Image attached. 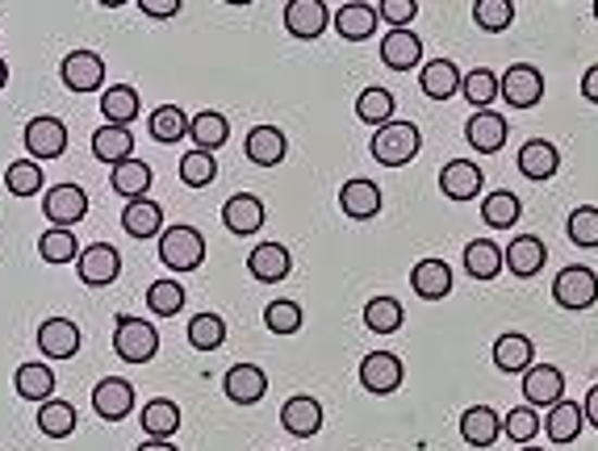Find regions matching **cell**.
<instances>
[{
  "label": "cell",
  "instance_id": "obj_6",
  "mask_svg": "<svg viewBox=\"0 0 598 451\" xmlns=\"http://www.w3.org/2000/svg\"><path fill=\"white\" fill-rule=\"evenodd\" d=\"M92 410L105 418V423H122L130 410H135V385L126 376H105L97 380L92 389Z\"/></svg>",
  "mask_w": 598,
  "mask_h": 451
},
{
  "label": "cell",
  "instance_id": "obj_53",
  "mask_svg": "<svg viewBox=\"0 0 598 451\" xmlns=\"http://www.w3.org/2000/svg\"><path fill=\"white\" fill-rule=\"evenodd\" d=\"M214 176H217V163L210 151H197V147H192L189 155L180 160V180H185L189 188H205Z\"/></svg>",
  "mask_w": 598,
  "mask_h": 451
},
{
  "label": "cell",
  "instance_id": "obj_23",
  "mask_svg": "<svg viewBox=\"0 0 598 451\" xmlns=\"http://www.w3.org/2000/svg\"><path fill=\"white\" fill-rule=\"evenodd\" d=\"M38 347L51 360H72L80 351V326L72 318H47L38 326Z\"/></svg>",
  "mask_w": 598,
  "mask_h": 451
},
{
  "label": "cell",
  "instance_id": "obj_14",
  "mask_svg": "<svg viewBox=\"0 0 598 451\" xmlns=\"http://www.w3.org/2000/svg\"><path fill=\"white\" fill-rule=\"evenodd\" d=\"M264 201L260 197H251V192H235L226 205H222V226L231 230V235H256L260 226H264Z\"/></svg>",
  "mask_w": 598,
  "mask_h": 451
},
{
  "label": "cell",
  "instance_id": "obj_54",
  "mask_svg": "<svg viewBox=\"0 0 598 451\" xmlns=\"http://www.w3.org/2000/svg\"><path fill=\"white\" fill-rule=\"evenodd\" d=\"M570 239L577 242V247H598V210L595 205H577V210L570 213Z\"/></svg>",
  "mask_w": 598,
  "mask_h": 451
},
{
  "label": "cell",
  "instance_id": "obj_27",
  "mask_svg": "<svg viewBox=\"0 0 598 451\" xmlns=\"http://www.w3.org/2000/svg\"><path fill=\"white\" fill-rule=\"evenodd\" d=\"M92 155L101 163H109V167L135 160V134H130V126H101V130L92 134Z\"/></svg>",
  "mask_w": 598,
  "mask_h": 451
},
{
  "label": "cell",
  "instance_id": "obj_48",
  "mask_svg": "<svg viewBox=\"0 0 598 451\" xmlns=\"http://www.w3.org/2000/svg\"><path fill=\"white\" fill-rule=\"evenodd\" d=\"M180 305H185V285H180V280H155V285L147 289V310L160 314V318L180 314Z\"/></svg>",
  "mask_w": 598,
  "mask_h": 451
},
{
  "label": "cell",
  "instance_id": "obj_10",
  "mask_svg": "<svg viewBox=\"0 0 598 451\" xmlns=\"http://www.w3.org/2000/svg\"><path fill=\"white\" fill-rule=\"evenodd\" d=\"M26 147L34 160H59L67 151V126L59 117H29L26 122Z\"/></svg>",
  "mask_w": 598,
  "mask_h": 451
},
{
  "label": "cell",
  "instance_id": "obj_51",
  "mask_svg": "<svg viewBox=\"0 0 598 451\" xmlns=\"http://www.w3.org/2000/svg\"><path fill=\"white\" fill-rule=\"evenodd\" d=\"M502 435H507V439H515L519 448H527V439H536V435H540V414H536L532 405H515V410L502 418Z\"/></svg>",
  "mask_w": 598,
  "mask_h": 451
},
{
  "label": "cell",
  "instance_id": "obj_20",
  "mask_svg": "<svg viewBox=\"0 0 598 451\" xmlns=\"http://www.w3.org/2000/svg\"><path fill=\"white\" fill-rule=\"evenodd\" d=\"M331 22V13H326L323 0H294V4H285V29L301 38V42H310V38H319Z\"/></svg>",
  "mask_w": 598,
  "mask_h": 451
},
{
  "label": "cell",
  "instance_id": "obj_36",
  "mask_svg": "<svg viewBox=\"0 0 598 451\" xmlns=\"http://www.w3.org/2000/svg\"><path fill=\"white\" fill-rule=\"evenodd\" d=\"M109 185L117 197H126V201H142L147 197V188H151V167L142 160H126L113 167V176H109Z\"/></svg>",
  "mask_w": 598,
  "mask_h": 451
},
{
  "label": "cell",
  "instance_id": "obj_62",
  "mask_svg": "<svg viewBox=\"0 0 598 451\" xmlns=\"http://www.w3.org/2000/svg\"><path fill=\"white\" fill-rule=\"evenodd\" d=\"M595 22H598V4H595Z\"/></svg>",
  "mask_w": 598,
  "mask_h": 451
},
{
  "label": "cell",
  "instance_id": "obj_43",
  "mask_svg": "<svg viewBox=\"0 0 598 451\" xmlns=\"http://www.w3.org/2000/svg\"><path fill=\"white\" fill-rule=\"evenodd\" d=\"M38 430L47 435V439H67L72 430H76V405H67V401H42L38 405Z\"/></svg>",
  "mask_w": 598,
  "mask_h": 451
},
{
  "label": "cell",
  "instance_id": "obj_29",
  "mask_svg": "<svg viewBox=\"0 0 598 451\" xmlns=\"http://www.w3.org/2000/svg\"><path fill=\"white\" fill-rule=\"evenodd\" d=\"M339 205L356 222H369V217L381 213V188L373 180H364V176H356V180H348V185L339 188Z\"/></svg>",
  "mask_w": 598,
  "mask_h": 451
},
{
  "label": "cell",
  "instance_id": "obj_1",
  "mask_svg": "<svg viewBox=\"0 0 598 451\" xmlns=\"http://www.w3.org/2000/svg\"><path fill=\"white\" fill-rule=\"evenodd\" d=\"M373 160L381 167H407L414 155H419V147H423V138H419V126L414 122H389V126H381L373 134Z\"/></svg>",
  "mask_w": 598,
  "mask_h": 451
},
{
  "label": "cell",
  "instance_id": "obj_30",
  "mask_svg": "<svg viewBox=\"0 0 598 451\" xmlns=\"http://www.w3.org/2000/svg\"><path fill=\"white\" fill-rule=\"evenodd\" d=\"M289 151V138L276 130V126H256L247 134V160L256 167H276Z\"/></svg>",
  "mask_w": 598,
  "mask_h": 451
},
{
  "label": "cell",
  "instance_id": "obj_28",
  "mask_svg": "<svg viewBox=\"0 0 598 451\" xmlns=\"http://www.w3.org/2000/svg\"><path fill=\"white\" fill-rule=\"evenodd\" d=\"M536 360V343L519 330H507L502 339H494V368L498 372H527Z\"/></svg>",
  "mask_w": 598,
  "mask_h": 451
},
{
  "label": "cell",
  "instance_id": "obj_24",
  "mask_svg": "<svg viewBox=\"0 0 598 451\" xmlns=\"http://www.w3.org/2000/svg\"><path fill=\"white\" fill-rule=\"evenodd\" d=\"M502 435V418L494 414V405H469L461 414V439L469 448H494Z\"/></svg>",
  "mask_w": 598,
  "mask_h": 451
},
{
  "label": "cell",
  "instance_id": "obj_52",
  "mask_svg": "<svg viewBox=\"0 0 598 451\" xmlns=\"http://www.w3.org/2000/svg\"><path fill=\"white\" fill-rule=\"evenodd\" d=\"M264 326H269L272 335H294L301 326V305L289 301V297L272 301V305H264Z\"/></svg>",
  "mask_w": 598,
  "mask_h": 451
},
{
  "label": "cell",
  "instance_id": "obj_38",
  "mask_svg": "<svg viewBox=\"0 0 598 451\" xmlns=\"http://www.w3.org/2000/svg\"><path fill=\"white\" fill-rule=\"evenodd\" d=\"M519 213H523V205H519V197L511 188H494L482 201V217H486L489 230H511L519 222Z\"/></svg>",
  "mask_w": 598,
  "mask_h": 451
},
{
  "label": "cell",
  "instance_id": "obj_39",
  "mask_svg": "<svg viewBox=\"0 0 598 451\" xmlns=\"http://www.w3.org/2000/svg\"><path fill=\"white\" fill-rule=\"evenodd\" d=\"M394 105H398V101H394V92L373 84V88H364V92L356 97V117L381 130V126H389V122H394Z\"/></svg>",
  "mask_w": 598,
  "mask_h": 451
},
{
  "label": "cell",
  "instance_id": "obj_15",
  "mask_svg": "<svg viewBox=\"0 0 598 451\" xmlns=\"http://www.w3.org/2000/svg\"><path fill=\"white\" fill-rule=\"evenodd\" d=\"M419 59H423V38L414 29H389L381 38V63L385 67L410 72V67H419Z\"/></svg>",
  "mask_w": 598,
  "mask_h": 451
},
{
  "label": "cell",
  "instance_id": "obj_25",
  "mask_svg": "<svg viewBox=\"0 0 598 451\" xmlns=\"http://www.w3.org/2000/svg\"><path fill=\"white\" fill-rule=\"evenodd\" d=\"M502 255H507V272H515L519 280H532V276L548 264V247H544V239H536V235L511 239V247H507Z\"/></svg>",
  "mask_w": 598,
  "mask_h": 451
},
{
  "label": "cell",
  "instance_id": "obj_44",
  "mask_svg": "<svg viewBox=\"0 0 598 451\" xmlns=\"http://www.w3.org/2000/svg\"><path fill=\"white\" fill-rule=\"evenodd\" d=\"M13 389L26 401H51L54 393V372L47 364H22L13 376Z\"/></svg>",
  "mask_w": 598,
  "mask_h": 451
},
{
  "label": "cell",
  "instance_id": "obj_19",
  "mask_svg": "<svg viewBox=\"0 0 598 451\" xmlns=\"http://www.w3.org/2000/svg\"><path fill=\"white\" fill-rule=\"evenodd\" d=\"M377 9L373 4H339L335 13H331V26L339 38H348V42H364V38H373L377 34Z\"/></svg>",
  "mask_w": 598,
  "mask_h": 451
},
{
  "label": "cell",
  "instance_id": "obj_59",
  "mask_svg": "<svg viewBox=\"0 0 598 451\" xmlns=\"http://www.w3.org/2000/svg\"><path fill=\"white\" fill-rule=\"evenodd\" d=\"M135 451H176V448H172L167 439H147V443H138Z\"/></svg>",
  "mask_w": 598,
  "mask_h": 451
},
{
  "label": "cell",
  "instance_id": "obj_32",
  "mask_svg": "<svg viewBox=\"0 0 598 451\" xmlns=\"http://www.w3.org/2000/svg\"><path fill=\"white\" fill-rule=\"evenodd\" d=\"M557 167H561V151H557L548 138L523 142V151H519V172H523L527 180H548Z\"/></svg>",
  "mask_w": 598,
  "mask_h": 451
},
{
  "label": "cell",
  "instance_id": "obj_22",
  "mask_svg": "<svg viewBox=\"0 0 598 451\" xmlns=\"http://www.w3.org/2000/svg\"><path fill=\"white\" fill-rule=\"evenodd\" d=\"M289 247L285 242H260L251 255H247V272L256 276V280H264V285H276V280H285L289 276Z\"/></svg>",
  "mask_w": 598,
  "mask_h": 451
},
{
  "label": "cell",
  "instance_id": "obj_5",
  "mask_svg": "<svg viewBox=\"0 0 598 451\" xmlns=\"http://www.w3.org/2000/svg\"><path fill=\"white\" fill-rule=\"evenodd\" d=\"M544 97V76L540 67H532V63H511L507 72H502V101L515 109H532L540 105Z\"/></svg>",
  "mask_w": 598,
  "mask_h": 451
},
{
  "label": "cell",
  "instance_id": "obj_46",
  "mask_svg": "<svg viewBox=\"0 0 598 451\" xmlns=\"http://www.w3.org/2000/svg\"><path fill=\"white\" fill-rule=\"evenodd\" d=\"M38 251H42L47 264H72V260H80L76 235H72V230H59V226H51V230L38 239Z\"/></svg>",
  "mask_w": 598,
  "mask_h": 451
},
{
  "label": "cell",
  "instance_id": "obj_49",
  "mask_svg": "<svg viewBox=\"0 0 598 451\" xmlns=\"http://www.w3.org/2000/svg\"><path fill=\"white\" fill-rule=\"evenodd\" d=\"M189 343L197 351H217V347L226 343V322L217 318V314H197L189 322Z\"/></svg>",
  "mask_w": 598,
  "mask_h": 451
},
{
  "label": "cell",
  "instance_id": "obj_2",
  "mask_svg": "<svg viewBox=\"0 0 598 451\" xmlns=\"http://www.w3.org/2000/svg\"><path fill=\"white\" fill-rule=\"evenodd\" d=\"M113 351L126 360V364H151L155 351H160V335L147 318H122L113 322Z\"/></svg>",
  "mask_w": 598,
  "mask_h": 451
},
{
  "label": "cell",
  "instance_id": "obj_9",
  "mask_svg": "<svg viewBox=\"0 0 598 451\" xmlns=\"http://www.w3.org/2000/svg\"><path fill=\"white\" fill-rule=\"evenodd\" d=\"M59 76L72 92H92L105 84V59L97 51H72L59 63Z\"/></svg>",
  "mask_w": 598,
  "mask_h": 451
},
{
  "label": "cell",
  "instance_id": "obj_42",
  "mask_svg": "<svg viewBox=\"0 0 598 451\" xmlns=\"http://www.w3.org/2000/svg\"><path fill=\"white\" fill-rule=\"evenodd\" d=\"M402 322H407V310H402L398 297H373V301L364 305V326H369L373 335H394Z\"/></svg>",
  "mask_w": 598,
  "mask_h": 451
},
{
  "label": "cell",
  "instance_id": "obj_18",
  "mask_svg": "<svg viewBox=\"0 0 598 451\" xmlns=\"http://www.w3.org/2000/svg\"><path fill=\"white\" fill-rule=\"evenodd\" d=\"M482 167L469 160H452L444 163V172H439V188H444V197L448 201H473L477 192H482Z\"/></svg>",
  "mask_w": 598,
  "mask_h": 451
},
{
  "label": "cell",
  "instance_id": "obj_17",
  "mask_svg": "<svg viewBox=\"0 0 598 451\" xmlns=\"http://www.w3.org/2000/svg\"><path fill=\"white\" fill-rule=\"evenodd\" d=\"M281 426H285L294 439H310V435L323 430V405L314 398H306V393H298V398H289L281 405Z\"/></svg>",
  "mask_w": 598,
  "mask_h": 451
},
{
  "label": "cell",
  "instance_id": "obj_57",
  "mask_svg": "<svg viewBox=\"0 0 598 451\" xmlns=\"http://www.w3.org/2000/svg\"><path fill=\"white\" fill-rule=\"evenodd\" d=\"M582 97H586L590 105H598V63L586 67V76H582Z\"/></svg>",
  "mask_w": 598,
  "mask_h": 451
},
{
  "label": "cell",
  "instance_id": "obj_45",
  "mask_svg": "<svg viewBox=\"0 0 598 451\" xmlns=\"http://www.w3.org/2000/svg\"><path fill=\"white\" fill-rule=\"evenodd\" d=\"M189 113L180 105H160L151 113V138L155 142H180V138H189Z\"/></svg>",
  "mask_w": 598,
  "mask_h": 451
},
{
  "label": "cell",
  "instance_id": "obj_41",
  "mask_svg": "<svg viewBox=\"0 0 598 451\" xmlns=\"http://www.w3.org/2000/svg\"><path fill=\"white\" fill-rule=\"evenodd\" d=\"M101 113H105L109 126H130L138 117V92L130 84H113L101 97Z\"/></svg>",
  "mask_w": 598,
  "mask_h": 451
},
{
  "label": "cell",
  "instance_id": "obj_34",
  "mask_svg": "<svg viewBox=\"0 0 598 451\" xmlns=\"http://www.w3.org/2000/svg\"><path fill=\"white\" fill-rule=\"evenodd\" d=\"M582 423H586V410H582V405L557 401V405L548 410V418H544V430H548L552 443H573V439L582 435Z\"/></svg>",
  "mask_w": 598,
  "mask_h": 451
},
{
  "label": "cell",
  "instance_id": "obj_13",
  "mask_svg": "<svg viewBox=\"0 0 598 451\" xmlns=\"http://www.w3.org/2000/svg\"><path fill=\"white\" fill-rule=\"evenodd\" d=\"M507 117L502 113H494V109H482V113H473L469 117V126H464V138H469V147L473 151H482V155H494V151H502L507 147Z\"/></svg>",
  "mask_w": 598,
  "mask_h": 451
},
{
  "label": "cell",
  "instance_id": "obj_60",
  "mask_svg": "<svg viewBox=\"0 0 598 451\" xmlns=\"http://www.w3.org/2000/svg\"><path fill=\"white\" fill-rule=\"evenodd\" d=\"M4 80H9V67H4V59H0V88H4Z\"/></svg>",
  "mask_w": 598,
  "mask_h": 451
},
{
  "label": "cell",
  "instance_id": "obj_37",
  "mask_svg": "<svg viewBox=\"0 0 598 451\" xmlns=\"http://www.w3.org/2000/svg\"><path fill=\"white\" fill-rule=\"evenodd\" d=\"M142 430L151 435V439H172L176 430H180V405L167 398H155L142 405Z\"/></svg>",
  "mask_w": 598,
  "mask_h": 451
},
{
  "label": "cell",
  "instance_id": "obj_47",
  "mask_svg": "<svg viewBox=\"0 0 598 451\" xmlns=\"http://www.w3.org/2000/svg\"><path fill=\"white\" fill-rule=\"evenodd\" d=\"M473 22L486 34H502V29L515 26V4L511 0H477L473 4Z\"/></svg>",
  "mask_w": 598,
  "mask_h": 451
},
{
  "label": "cell",
  "instance_id": "obj_50",
  "mask_svg": "<svg viewBox=\"0 0 598 451\" xmlns=\"http://www.w3.org/2000/svg\"><path fill=\"white\" fill-rule=\"evenodd\" d=\"M4 185H9L13 197H34L42 188V167L34 160H13L9 172H4Z\"/></svg>",
  "mask_w": 598,
  "mask_h": 451
},
{
  "label": "cell",
  "instance_id": "obj_7",
  "mask_svg": "<svg viewBox=\"0 0 598 451\" xmlns=\"http://www.w3.org/2000/svg\"><path fill=\"white\" fill-rule=\"evenodd\" d=\"M523 401L536 410V405H557V401H565V376L561 368H552V364H532V368L523 372Z\"/></svg>",
  "mask_w": 598,
  "mask_h": 451
},
{
  "label": "cell",
  "instance_id": "obj_8",
  "mask_svg": "<svg viewBox=\"0 0 598 451\" xmlns=\"http://www.w3.org/2000/svg\"><path fill=\"white\" fill-rule=\"evenodd\" d=\"M402 360L394 355V351H369L364 360H360V385L369 389V393H394L398 385H402Z\"/></svg>",
  "mask_w": 598,
  "mask_h": 451
},
{
  "label": "cell",
  "instance_id": "obj_58",
  "mask_svg": "<svg viewBox=\"0 0 598 451\" xmlns=\"http://www.w3.org/2000/svg\"><path fill=\"white\" fill-rule=\"evenodd\" d=\"M582 410H586V423H590V426L598 430V385L590 389V393H586V401H582Z\"/></svg>",
  "mask_w": 598,
  "mask_h": 451
},
{
  "label": "cell",
  "instance_id": "obj_31",
  "mask_svg": "<svg viewBox=\"0 0 598 451\" xmlns=\"http://www.w3.org/2000/svg\"><path fill=\"white\" fill-rule=\"evenodd\" d=\"M160 226H163V205L160 201H151V197L130 201V205L122 210V230H126L130 239H155Z\"/></svg>",
  "mask_w": 598,
  "mask_h": 451
},
{
  "label": "cell",
  "instance_id": "obj_61",
  "mask_svg": "<svg viewBox=\"0 0 598 451\" xmlns=\"http://www.w3.org/2000/svg\"><path fill=\"white\" fill-rule=\"evenodd\" d=\"M519 451H544V448H532V443H527V448H519Z\"/></svg>",
  "mask_w": 598,
  "mask_h": 451
},
{
  "label": "cell",
  "instance_id": "obj_56",
  "mask_svg": "<svg viewBox=\"0 0 598 451\" xmlns=\"http://www.w3.org/2000/svg\"><path fill=\"white\" fill-rule=\"evenodd\" d=\"M138 9L147 17H176L180 13V0H138Z\"/></svg>",
  "mask_w": 598,
  "mask_h": 451
},
{
  "label": "cell",
  "instance_id": "obj_16",
  "mask_svg": "<svg viewBox=\"0 0 598 451\" xmlns=\"http://www.w3.org/2000/svg\"><path fill=\"white\" fill-rule=\"evenodd\" d=\"M461 84H464V76L452 59H427V67L419 72V88H423V97H432V101L457 97Z\"/></svg>",
  "mask_w": 598,
  "mask_h": 451
},
{
  "label": "cell",
  "instance_id": "obj_11",
  "mask_svg": "<svg viewBox=\"0 0 598 451\" xmlns=\"http://www.w3.org/2000/svg\"><path fill=\"white\" fill-rule=\"evenodd\" d=\"M42 210L51 217L59 230H67V226H76L84 213H88V192L80 185H54L47 188V197H42Z\"/></svg>",
  "mask_w": 598,
  "mask_h": 451
},
{
  "label": "cell",
  "instance_id": "obj_4",
  "mask_svg": "<svg viewBox=\"0 0 598 451\" xmlns=\"http://www.w3.org/2000/svg\"><path fill=\"white\" fill-rule=\"evenodd\" d=\"M160 260H163V267H172V272H192V267H201V260H205V239H201V230H192V226H167L160 235Z\"/></svg>",
  "mask_w": 598,
  "mask_h": 451
},
{
  "label": "cell",
  "instance_id": "obj_40",
  "mask_svg": "<svg viewBox=\"0 0 598 451\" xmlns=\"http://www.w3.org/2000/svg\"><path fill=\"white\" fill-rule=\"evenodd\" d=\"M461 97L482 113V109L494 105V97H502V76H494L489 67H473V72H464Z\"/></svg>",
  "mask_w": 598,
  "mask_h": 451
},
{
  "label": "cell",
  "instance_id": "obj_33",
  "mask_svg": "<svg viewBox=\"0 0 598 451\" xmlns=\"http://www.w3.org/2000/svg\"><path fill=\"white\" fill-rule=\"evenodd\" d=\"M502 267H507V255L494 239H473L464 247V272L473 280H494Z\"/></svg>",
  "mask_w": 598,
  "mask_h": 451
},
{
  "label": "cell",
  "instance_id": "obj_55",
  "mask_svg": "<svg viewBox=\"0 0 598 451\" xmlns=\"http://www.w3.org/2000/svg\"><path fill=\"white\" fill-rule=\"evenodd\" d=\"M377 17L389 29H410V22L419 17V4H414V0H381Z\"/></svg>",
  "mask_w": 598,
  "mask_h": 451
},
{
  "label": "cell",
  "instance_id": "obj_21",
  "mask_svg": "<svg viewBox=\"0 0 598 451\" xmlns=\"http://www.w3.org/2000/svg\"><path fill=\"white\" fill-rule=\"evenodd\" d=\"M222 389H226V398L235 401V405H251V401H260L269 393V376L256 364H235L222 376Z\"/></svg>",
  "mask_w": 598,
  "mask_h": 451
},
{
  "label": "cell",
  "instance_id": "obj_35",
  "mask_svg": "<svg viewBox=\"0 0 598 451\" xmlns=\"http://www.w3.org/2000/svg\"><path fill=\"white\" fill-rule=\"evenodd\" d=\"M189 134L192 142H197V151H210V155H214L217 147L226 142V134H231V122H226L217 109H201V113H192Z\"/></svg>",
  "mask_w": 598,
  "mask_h": 451
},
{
  "label": "cell",
  "instance_id": "obj_12",
  "mask_svg": "<svg viewBox=\"0 0 598 451\" xmlns=\"http://www.w3.org/2000/svg\"><path fill=\"white\" fill-rule=\"evenodd\" d=\"M76 267H80L84 285L101 289V285H113V280H117V272H122V255H117V247H109V242H92V247H84L80 251Z\"/></svg>",
  "mask_w": 598,
  "mask_h": 451
},
{
  "label": "cell",
  "instance_id": "obj_3",
  "mask_svg": "<svg viewBox=\"0 0 598 451\" xmlns=\"http://www.w3.org/2000/svg\"><path fill=\"white\" fill-rule=\"evenodd\" d=\"M552 301L561 310H590L598 301V272L586 264H570L552 280Z\"/></svg>",
  "mask_w": 598,
  "mask_h": 451
},
{
  "label": "cell",
  "instance_id": "obj_26",
  "mask_svg": "<svg viewBox=\"0 0 598 451\" xmlns=\"http://www.w3.org/2000/svg\"><path fill=\"white\" fill-rule=\"evenodd\" d=\"M410 289L419 292L423 301H444L452 292V267L444 260H419L410 272Z\"/></svg>",
  "mask_w": 598,
  "mask_h": 451
}]
</instances>
